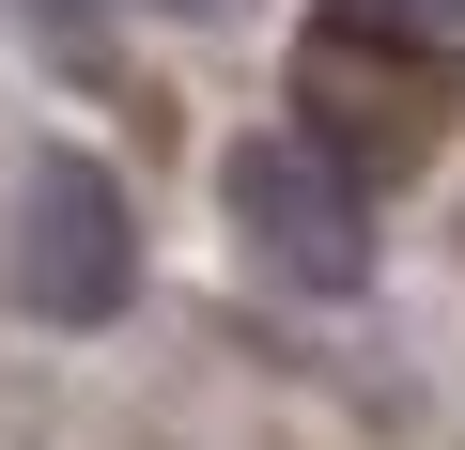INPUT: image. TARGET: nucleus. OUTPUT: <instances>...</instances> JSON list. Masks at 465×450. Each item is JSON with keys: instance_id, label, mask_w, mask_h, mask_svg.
Returning <instances> with one entry per match:
<instances>
[{"instance_id": "nucleus-1", "label": "nucleus", "mask_w": 465, "mask_h": 450, "mask_svg": "<svg viewBox=\"0 0 465 450\" xmlns=\"http://www.w3.org/2000/svg\"><path fill=\"white\" fill-rule=\"evenodd\" d=\"M232 249H249L264 280H295V295H357L372 280V186L341 171V155H311L295 125H264V140H232Z\"/></svg>"}, {"instance_id": "nucleus-3", "label": "nucleus", "mask_w": 465, "mask_h": 450, "mask_svg": "<svg viewBox=\"0 0 465 450\" xmlns=\"http://www.w3.org/2000/svg\"><path fill=\"white\" fill-rule=\"evenodd\" d=\"M419 16H450V32H465V0H419Z\"/></svg>"}, {"instance_id": "nucleus-2", "label": "nucleus", "mask_w": 465, "mask_h": 450, "mask_svg": "<svg viewBox=\"0 0 465 450\" xmlns=\"http://www.w3.org/2000/svg\"><path fill=\"white\" fill-rule=\"evenodd\" d=\"M124 265H140V217H124V186L94 171V155H32V311L47 326H109L124 311Z\"/></svg>"}, {"instance_id": "nucleus-4", "label": "nucleus", "mask_w": 465, "mask_h": 450, "mask_svg": "<svg viewBox=\"0 0 465 450\" xmlns=\"http://www.w3.org/2000/svg\"><path fill=\"white\" fill-rule=\"evenodd\" d=\"M47 16H94V0H47Z\"/></svg>"}]
</instances>
